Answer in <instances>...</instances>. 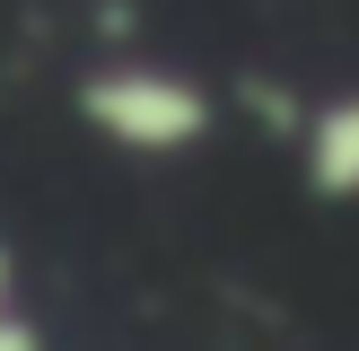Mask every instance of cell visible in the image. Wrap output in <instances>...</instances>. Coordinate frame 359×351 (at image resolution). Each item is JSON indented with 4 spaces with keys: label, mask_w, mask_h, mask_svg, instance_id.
<instances>
[{
    "label": "cell",
    "mask_w": 359,
    "mask_h": 351,
    "mask_svg": "<svg viewBox=\"0 0 359 351\" xmlns=\"http://www.w3.org/2000/svg\"><path fill=\"white\" fill-rule=\"evenodd\" d=\"M79 114L88 132H105L114 150H140V158H175L210 132V97L202 79L184 70H158V62H105L79 79Z\"/></svg>",
    "instance_id": "obj_1"
},
{
    "label": "cell",
    "mask_w": 359,
    "mask_h": 351,
    "mask_svg": "<svg viewBox=\"0 0 359 351\" xmlns=\"http://www.w3.org/2000/svg\"><path fill=\"white\" fill-rule=\"evenodd\" d=\"M298 158H307L316 202H359V88H333L325 105H307Z\"/></svg>",
    "instance_id": "obj_2"
},
{
    "label": "cell",
    "mask_w": 359,
    "mask_h": 351,
    "mask_svg": "<svg viewBox=\"0 0 359 351\" xmlns=\"http://www.w3.org/2000/svg\"><path fill=\"white\" fill-rule=\"evenodd\" d=\"M0 316H18V255L0 246Z\"/></svg>",
    "instance_id": "obj_3"
}]
</instances>
